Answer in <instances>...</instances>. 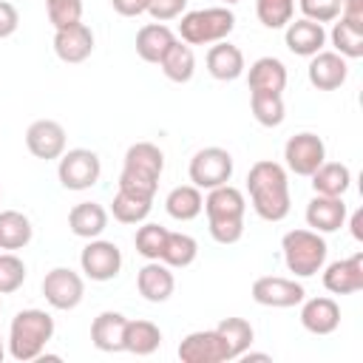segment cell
Returning a JSON list of instances; mask_svg holds the SVG:
<instances>
[{
  "label": "cell",
  "instance_id": "obj_1",
  "mask_svg": "<svg viewBox=\"0 0 363 363\" xmlns=\"http://www.w3.org/2000/svg\"><path fill=\"white\" fill-rule=\"evenodd\" d=\"M247 193L252 201V210L264 221H284L289 216L292 199H289V179L284 164L272 159H261L247 173Z\"/></svg>",
  "mask_w": 363,
  "mask_h": 363
},
{
  "label": "cell",
  "instance_id": "obj_2",
  "mask_svg": "<svg viewBox=\"0 0 363 363\" xmlns=\"http://www.w3.org/2000/svg\"><path fill=\"white\" fill-rule=\"evenodd\" d=\"M244 210H247L244 193L238 187H233L230 182L207 190L204 213H207V227H210V235H213L216 244L227 247V244L241 241V235H244Z\"/></svg>",
  "mask_w": 363,
  "mask_h": 363
},
{
  "label": "cell",
  "instance_id": "obj_3",
  "mask_svg": "<svg viewBox=\"0 0 363 363\" xmlns=\"http://www.w3.org/2000/svg\"><path fill=\"white\" fill-rule=\"evenodd\" d=\"M54 337V318L45 309H20L9 326V354L20 363L40 360Z\"/></svg>",
  "mask_w": 363,
  "mask_h": 363
},
{
  "label": "cell",
  "instance_id": "obj_4",
  "mask_svg": "<svg viewBox=\"0 0 363 363\" xmlns=\"http://www.w3.org/2000/svg\"><path fill=\"white\" fill-rule=\"evenodd\" d=\"M162 170H164V153L159 150V145L136 142L125 150V162H122V173H119V190L153 199Z\"/></svg>",
  "mask_w": 363,
  "mask_h": 363
},
{
  "label": "cell",
  "instance_id": "obj_5",
  "mask_svg": "<svg viewBox=\"0 0 363 363\" xmlns=\"http://www.w3.org/2000/svg\"><path fill=\"white\" fill-rule=\"evenodd\" d=\"M281 250H284V264L292 275L298 278H312L323 269L326 264V241L320 233L315 230H289L281 238Z\"/></svg>",
  "mask_w": 363,
  "mask_h": 363
},
{
  "label": "cell",
  "instance_id": "obj_6",
  "mask_svg": "<svg viewBox=\"0 0 363 363\" xmlns=\"http://www.w3.org/2000/svg\"><path fill=\"white\" fill-rule=\"evenodd\" d=\"M233 28H235V14L227 6H213V9H196L182 14L179 37L187 45H213L227 40Z\"/></svg>",
  "mask_w": 363,
  "mask_h": 363
},
{
  "label": "cell",
  "instance_id": "obj_7",
  "mask_svg": "<svg viewBox=\"0 0 363 363\" xmlns=\"http://www.w3.org/2000/svg\"><path fill=\"white\" fill-rule=\"evenodd\" d=\"M99 173H102V162L94 150L88 147H74V150H65L60 156V164H57V176H60V184L65 190H88L99 182Z\"/></svg>",
  "mask_w": 363,
  "mask_h": 363
},
{
  "label": "cell",
  "instance_id": "obj_8",
  "mask_svg": "<svg viewBox=\"0 0 363 363\" xmlns=\"http://www.w3.org/2000/svg\"><path fill=\"white\" fill-rule=\"evenodd\" d=\"M190 182L199 187V190H213L218 184H227L230 176H233V156L230 150L224 147H201L193 153L190 159Z\"/></svg>",
  "mask_w": 363,
  "mask_h": 363
},
{
  "label": "cell",
  "instance_id": "obj_9",
  "mask_svg": "<svg viewBox=\"0 0 363 363\" xmlns=\"http://www.w3.org/2000/svg\"><path fill=\"white\" fill-rule=\"evenodd\" d=\"M284 159H286V167L295 176H306L309 179L326 162V145H323V139L318 133L303 130V133H295V136L286 139Z\"/></svg>",
  "mask_w": 363,
  "mask_h": 363
},
{
  "label": "cell",
  "instance_id": "obj_10",
  "mask_svg": "<svg viewBox=\"0 0 363 363\" xmlns=\"http://www.w3.org/2000/svg\"><path fill=\"white\" fill-rule=\"evenodd\" d=\"M82 295H85L82 275L74 272L71 267H54L51 272H45V278H43V298L48 301V306H54L60 312H68V309L79 306Z\"/></svg>",
  "mask_w": 363,
  "mask_h": 363
},
{
  "label": "cell",
  "instance_id": "obj_11",
  "mask_svg": "<svg viewBox=\"0 0 363 363\" xmlns=\"http://www.w3.org/2000/svg\"><path fill=\"white\" fill-rule=\"evenodd\" d=\"M79 267L91 281H113L122 269V252L113 241L91 238L79 252Z\"/></svg>",
  "mask_w": 363,
  "mask_h": 363
},
{
  "label": "cell",
  "instance_id": "obj_12",
  "mask_svg": "<svg viewBox=\"0 0 363 363\" xmlns=\"http://www.w3.org/2000/svg\"><path fill=\"white\" fill-rule=\"evenodd\" d=\"M306 298V289L295 278H281V275H261L252 281V301L258 306H272V309H289L298 306Z\"/></svg>",
  "mask_w": 363,
  "mask_h": 363
},
{
  "label": "cell",
  "instance_id": "obj_13",
  "mask_svg": "<svg viewBox=\"0 0 363 363\" xmlns=\"http://www.w3.org/2000/svg\"><path fill=\"white\" fill-rule=\"evenodd\" d=\"M26 147L37 159H60L65 153V128L57 119H37L26 130Z\"/></svg>",
  "mask_w": 363,
  "mask_h": 363
},
{
  "label": "cell",
  "instance_id": "obj_14",
  "mask_svg": "<svg viewBox=\"0 0 363 363\" xmlns=\"http://www.w3.org/2000/svg\"><path fill=\"white\" fill-rule=\"evenodd\" d=\"M179 360L182 363H224L230 357L216 329H199V332H190L179 343Z\"/></svg>",
  "mask_w": 363,
  "mask_h": 363
},
{
  "label": "cell",
  "instance_id": "obj_15",
  "mask_svg": "<svg viewBox=\"0 0 363 363\" xmlns=\"http://www.w3.org/2000/svg\"><path fill=\"white\" fill-rule=\"evenodd\" d=\"M91 51H94V31L82 20L65 28H54V54L62 62H71V65L85 62Z\"/></svg>",
  "mask_w": 363,
  "mask_h": 363
},
{
  "label": "cell",
  "instance_id": "obj_16",
  "mask_svg": "<svg viewBox=\"0 0 363 363\" xmlns=\"http://www.w3.org/2000/svg\"><path fill=\"white\" fill-rule=\"evenodd\" d=\"M306 77H309L312 88H318V91H337L349 77L346 57H340L337 51H318L309 57Z\"/></svg>",
  "mask_w": 363,
  "mask_h": 363
},
{
  "label": "cell",
  "instance_id": "obj_17",
  "mask_svg": "<svg viewBox=\"0 0 363 363\" xmlns=\"http://www.w3.org/2000/svg\"><path fill=\"white\" fill-rule=\"evenodd\" d=\"M323 286L332 295H352L363 289V252H354L349 258L332 261L323 269Z\"/></svg>",
  "mask_w": 363,
  "mask_h": 363
},
{
  "label": "cell",
  "instance_id": "obj_18",
  "mask_svg": "<svg viewBox=\"0 0 363 363\" xmlns=\"http://www.w3.org/2000/svg\"><path fill=\"white\" fill-rule=\"evenodd\" d=\"M136 289L147 303H164L173 289H176V278L170 272L167 264L162 261H147L139 272H136Z\"/></svg>",
  "mask_w": 363,
  "mask_h": 363
},
{
  "label": "cell",
  "instance_id": "obj_19",
  "mask_svg": "<svg viewBox=\"0 0 363 363\" xmlns=\"http://www.w3.org/2000/svg\"><path fill=\"white\" fill-rule=\"evenodd\" d=\"M301 326L312 335H332L340 326V306L335 298H309L301 301Z\"/></svg>",
  "mask_w": 363,
  "mask_h": 363
},
{
  "label": "cell",
  "instance_id": "obj_20",
  "mask_svg": "<svg viewBox=\"0 0 363 363\" xmlns=\"http://www.w3.org/2000/svg\"><path fill=\"white\" fill-rule=\"evenodd\" d=\"M306 224L315 233H335L346 224L343 196H318L306 204Z\"/></svg>",
  "mask_w": 363,
  "mask_h": 363
},
{
  "label": "cell",
  "instance_id": "obj_21",
  "mask_svg": "<svg viewBox=\"0 0 363 363\" xmlns=\"http://www.w3.org/2000/svg\"><path fill=\"white\" fill-rule=\"evenodd\" d=\"M284 40H286V48L298 57H312L318 51H323L326 45V31L320 23H312L306 17L301 20H289L286 28H284Z\"/></svg>",
  "mask_w": 363,
  "mask_h": 363
},
{
  "label": "cell",
  "instance_id": "obj_22",
  "mask_svg": "<svg viewBox=\"0 0 363 363\" xmlns=\"http://www.w3.org/2000/svg\"><path fill=\"white\" fill-rule=\"evenodd\" d=\"M244 54L238 45L221 40V43H213L210 51H207V71L213 79L218 82H233L244 74Z\"/></svg>",
  "mask_w": 363,
  "mask_h": 363
},
{
  "label": "cell",
  "instance_id": "obj_23",
  "mask_svg": "<svg viewBox=\"0 0 363 363\" xmlns=\"http://www.w3.org/2000/svg\"><path fill=\"white\" fill-rule=\"evenodd\" d=\"M125 323L128 318L122 312H99L91 323V343L99 349V352H125Z\"/></svg>",
  "mask_w": 363,
  "mask_h": 363
},
{
  "label": "cell",
  "instance_id": "obj_24",
  "mask_svg": "<svg viewBox=\"0 0 363 363\" xmlns=\"http://www.w3.org/2000/svg\"><path fill=\"white\" fill-rule=\"evenodd\" d=\"M250 91H267L281 94L286 88V65L278 57H258L247 71Z\"/></svg>",
  "mask_w": 363,
  "mask_h": 363
},
{
  "label": "cell",
  "instance_id": "obj_25",
  "mask_svg": "<svg viewBox=\"0 0 363 363\" xmlns=\"http://www.w3.org/2000/svg\"><path fill=\"white\" fill-rule=\"evenodd\" d=\"M68 227L79 238H88V241L99 238L105 233V227H108V210L102 204H96V201H79L68 213Z\"/></svg>",
  "mask_w": 363,
  "mask_h": 363
},
{
  "label": "cell",
  "instance_id": "obj_26",
  "mask_svg": "<svg viewBox=\"0 0 363 363\" xmlns=\"http://www.w3.org/2000/svg\"><path fill=\"white\" fill-rule=\"evenodd\" d=\"M332 45L340 57L357 60L363 57V17L354 14H340L337 23L332 26Z\"/></svg>",
  "mask_w": 363,
  "mask_h": 363
},
{
  "label": "cell",
  "instance_id": "obj_27",
  "mask_svg": "<svg viewBox=\"0 0 363 363\" xmlns=\"http://www.w3.org/2000/svg\"><path fill=\"white\" fill-rule=\"evenodd\" d=\"M173 43H176V34L164 23H147L136 31V54L145 62H153V65L162 62V57L167 54V48Z\"/></svg>",
  "mask_w": 363,
  "mask_h": 363
},
{
  "label": "cell",
  "instance_id": "obj_28",
  "mask_svg": "<svg viewBox=\"0 0 363 363\" xmlns=\"http://www.w3.org/2000/svg\"><path fill=\"white\" fill-rule=\"evenodd\" d=\"M164 210L176 221H193L204 210V196H201V190L196 184H179V187H173L167 193Z\"/></svg>",
  "mask_w": 363,
  "mask_h": 363
},
{
  "label": "cell",
  "instance_id": "obj_29",
  "mask_svg": "<svg viewBox=\"0 0 363 363\" xmlns=\"http://www.w3.org/2000/svg\"><path fill=\"white\" fill-rule=\"evenodd\" d=\"M125 352L130 354H153L159 346H162V329L153 323V320H128L125 323Z\"/></svg>",
  "mask_w": 363,
  "mask_h": 363
},
{
  "label": "cell",
  "instance_id": "obj_30",
  "mask_svg": "<svg viewBox=\"0 0 363 363\" xmlns=\"http://www.w3.org/2000/svg\"><path fill=\"white\" fill-rule=\"evenodd\" d=\"M162 74L170 79V82H190L193 74H196V54H193V45H187L184 40H176L167 54L162 57Z\"/></svg>",
  "mask_w": 363,
  "mask_h": 363
},
{
  "label": "cell",
  "instance_id": "obj_31",
  "mask_svg": "<svg viewBox=\"0 0 363 363\" xmlns=\"http://www.w3.org/2000/svg\"><path fill=\"white\" fill-rule=\"evenodd\" d=\"M34 227L20 210H0V250H23L28 247Z\"/></svg>",
  "mask_w": 363,
  "mask_h": 363
},
{
  "label": "cell",
  "instance_id": "obj_32",
  "mask_svg": "<svg viewBox=\"0 0 363 363\" xmlns=\"http://www.w3.org/2000/svg\"><path fill=\"white\" fill-rule=\"evenodd\" d=\"M309 179L318 196H343L352 184V170L343 162H323Z\"/></svg>",
  "mask_w": 363,
  "mask_h": 363
},
{
  "label": "cell",
  "instance_id": "obj_33",
  "mask_svg": "<svg viewBox=\"0 0 363 363\" xmlns=\"http://www.w3.org/2000/svg\"><path fill=\"white\" fill-rule=\"evenodd\" d=\"M216 332L221 335L230 360H238V357L252 346V340H255V329H252L250 320H244V318H224V320L216 326Z\"/></svg>",
  "mask_w": 363,
  "mask_h": 363
},
{
  "label": "cell",
  "instance_id": "obj_34",
  "mask_svg": "<svg viewBox=\"0 0 363 363\" xmlns=\"http://www.w3.org/2000/svg\"><path fill=\"white\" fill-rule=\"evenodd\" d=\"M150 207H153L150 196H139V193H128V190H116V196L111 201V213L122 224H142L150 216Z\"/></svg>",
  "mask_w": 363,
  "mask_h": 363
},
{
  "label": "cell",
  "instance_id": "obj_35",
  "mask_svg": "<svg viewBox=\"0 0 363 363\" xmlns=\"http://www.w3.org/2000/svg\"><path fill=\"white\" fill-rule=\"evenodd\" d=\"M199 255V241L187 233H167L164 250H162V264H167L170 269H184L196 261Z\"/></svg>",
  "mask_w": 363,
  "mask_h": 363
},
{
  "label": "cell",
  "instance_id": "obj_36",
  "mask_svg": "<svg viewBox=\"0 0 363 363\" xmlns=\"http://www.w3.org/2000/svg\"><path fill=\"white\" fill-rule=\"evenodd\" d=\"M250 108L258 125L264 128H278L286 119V105L281 94H267V91H250Z\"/></svg>",
  "mask_w": 363,
  "mask_h": 363
},
{
  "label": "cell",
  "instance_id": "obj_37",
  "mask_svg": "<svg viewBox=\"0 0 363 363\" xmlns=\"http://www.w3.org/2000/svg\"><path fill=\"white\" fill-rule=\"evenodd\" d=\"M167 227H162V224H153V221H147V224H142L139 230H136V235H133V244H136V252L142 255V258H147V261H159L162 258V250H164V241H167Z\"/></svg>",
  "mask_w": 363,
  "mask_h": 363
},
{
  "label": "cell",
  "instance_id": "obj_38",
  "mask_svg": "<svg viewBox=\"0 0 363 363\" xmlns=\"http://www.w3.org/2000/svg\"><path fill=\"white\" fill-rule=\"evenodd\" d=\"M255 14L264 28H286L295 14V0H255Z\"/></svg>",
  "mask_w": 363,
  "mask_h": 363
},
{
  "label": "cell",
  "instance_id": "obj_39",
  "mask_svg": "<svg viewBox=\"0 0 363 363\" xmlns=\"http://www.w3.org/2000/svg\"><path fill=\"white\" fill-rule=\"evenodd\" d=\"M26 281V264L14 252H0V295H11Z\"/></svg>",
  "mask_w": 363,
  "mask_h": 363
},
{
  "label": "cell",
  "instance_id": "obj_40",
  "mask_svg": "<svg viewBox=\"0 0 363 363\" xmlns=\"http://www.w3.org/2000/svg\"><path fill=\"white\" fill-rule=\"evenodd\" d=\"M45 9L54 28H65L82 20V0H45Z\"/></svg>",
  "mask_w": 363,
  "mask_h": 363
},
{
  "label": "cell",
  "instance_id": "obj_41",
  "mask_svg": "<svg viewBox=\"0 0 363 363\" xmlns=\"http://www.w3.org/2000/svg\"><path fill=\"white\" fill-rule=\"evenodd\" d=\"M298 6H301L306 20L320 23V26L323 23H335L340 17V11H343L340 0H298Z\"/></svg>",
  "mask_w": 363,
  "mask_h": 363
},
{
  "label": "cell",
  "instance_id": "obj_42",
  "mask_svg": "<svg viewBox=\"0 0 363 363\" xmlns=\"http://www.w3.org/2000/svg\"><path fill=\"white\" fill-rule=\"evenodd\" d=\"M184 6H187V0H150L147 14H150L156 23H167V20L182 17V14H184Z\"/></svg>",
  "mask_w": 363,
  "mask_h": 363
},
{
  "label": "cell",
  "instance_id": "obj_43",
  "mask_svg": "<svg viewBox=\"0 0 363 363\" xmlns=\"http://www.w3.org/2000/svg\"><path fill=\"white\" fill-rule=\"evenodd\" d=\"M17 26H20V14H17V9H14L9 0H0V40L11 37V34L17 31Z\"/></svg>",
  "mask_w": 363,
  "mask_h": 363
},
{
  "label": "cell",
  "instance_id": "obj_44",
  "mask_svg": "<svg viewBox=\"0 0 363 363\" xmlns=\"http://www.w3.org/2000/svg\"><path fill=\"white\" fill-rule=\"evenodd\" d=\"M111 6H113V11L122 14V17H139V14L147 11L150 0H111Z\"/></svg>",
  "mask_w": 363,
  "mask_h": 363
},
{
  "label": "cell",
  "instance_id": "obj_45",
  "mask_svg": "<svg viewBox=\"0 0 363 363\" xmlns=\"http://www.w3.org/2000/svg\"><path fill=\"white\" fill-rule=\"evenodd\" d=\"M349 227H352V238H354V241H363V210H354V213H352Z\"/></svg>",
  "mask_w": 363,
  "mask_h": 363
},
{
  "label": "cell",
  "instance_id": "obj_46",
  "mask_svg": "<svg viewBox=\"0 0 363 363\" xmlns=\"http://www.w3.org/2000/svg\"><path fill=\"white\" fill-rule=\"evenodd\" d=\"M340 3H343V11H340V14L363 17V0H340Z\"/></svg>",
  "mask_w": 363,
  "mask_h": 363
},
{
  "label": "cell",
  "instance_id": "obj_47",
  "mask_svg": "<svg viewBox=\"0 0 363 363\" xmlns=\"http://www.w3.org/2000/svg\"><path fill=\"white\" fill-rule=\"evenodd\" d=\"M3 357H6V343H3V337H0V363H3Z\"/></svg>",
  "mask_w": 363,
  "mask_h": 363
},
{
  "label": "cell",
  "instance_id": "obj_48",
  "mask_svg": "<svg viewBox=\"0 0 363 363\" xmlns=\"http://www.w3.org/2000/svg\"><path fill=\"white\" fill-rule=\"evenodd\" d=\"M221 3H224V6H233V3H238V0H221Z\"/></svg>",
  "mask_w": 363,
  "mask_h": 363
},
{
  "label": "cell",
  "instance_id": "obj_49",
  "mask_svg": "<svg viewBox=\"0 0 363 363\" xmlns=\"http://www.w3.org/2000/svg\"><path fill=\"white\" fill-rule=\"evenodd\" d=\"M0 196H3V190H0Z\"/></svg>",
  "mask_w": 363,
  "mask_h": 363
},
{
  "label": "cell",
  "instance_id": "obj_50",
  "mask_svg": "<svg viewBox=\"0 0 363 363\" xmlns=\"http://www.w3.org/2000/svg\"><path fill=\"white\" fill-rule=\"evenodd\" d=\"M0 306H3V301H0Z\"/></svg>",
  "mask_w": 363,
  "mask_h": 363
}]
</instances>
